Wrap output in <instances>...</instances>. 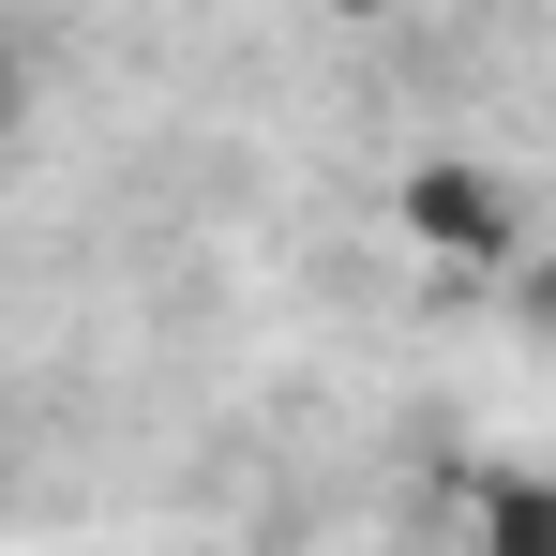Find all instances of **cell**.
Listing matches in <instances>:
<instances>
[{"instance_id": "obj_1", "label": "cell", "mask_w": 556, "mask_h": 556, "mask_svg": "<svg viewBox=\"0 0 556 556\" xmlns=\"http://www.w3.org/2000/svg\"><path fill=\"white\" fill-rule=\"evenodd\" d=\"M406 226H421L437 256H511V241H527L511 195L481 181V166H421V181H406Z\"/></svg>"}, {"instance_id": "obj_2", "label": "cell", "mask_w": 556, "mask_h": 556, "mask_svg": "<svg viewBox=\"0 0 556 556\" xmlns=\"http://www.w3.org/2000/svg\"><path fill=\"white\" fill-rule=\"evenodd\" d=\"M466 556H556V466H481L466 481Z\"/></svg>"}, {"instance_id": "obj_3", "label": "cell", "mask_w": 556, "mask_h": 556, "mask_svg": "<svg viewBox=\"0 0 556 556\" xmlns=\"http://www.w3.org/2000/svg\"><path fill=\"white\" fill-rule=\"evenodd\" d=\"M30 121V61H15V30H0V136Z\"/></svg>"}, {"instance_id": "obj_4", "label": "cell", "mask_w": 556, "mask_h": 556, "mask_svg": "<svg viewBox=\"0 0 556 556\" xmlns=\"http://www.w3.org/2000/svg\"><path fill=\"white\" fill-rule=\"evenodd\" d=\"M346 15H391V0H346Z\"/></svg>"}]
</instances>
